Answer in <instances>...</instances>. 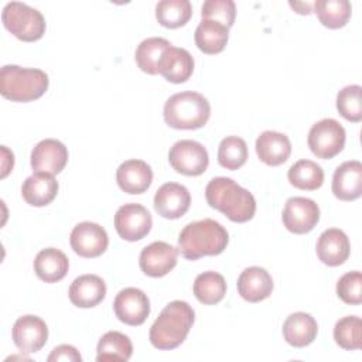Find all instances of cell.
I'll return each mask as SVG.
<instances>
[{"label":"cell","instance_id":"obj_1","mask_svg":"<svg viewBox=\"0 0 362 362\" xmlns=\"http://www.w3.org/2000/svg\"><path fill=\"white\" fill-rule=\"evenodd\" d=\"M205 198L211 208L218 209L232 222H247L256 212V199L252 192L228 177L212 178L205 188Z\"/></svg>","mask_w":362,"mask_h":362},{"label":"cell","instance_id":"obj_2","mask_svg":"<svg viewBox=\"0 0 362 362\" xmlns=\"http://www.w3.org/2000/svg\"><path fill=\"white\" fill-rule=\"evenodd\" d=\"M195 314L187 301L174 300L168 303L153 322L148 339L157 349H174L184 342L192 324Z\"/></svg>","mask_w":362,"mask_h":362},{"label":"cell","instance_id":"obj_3","mask_svg":"<svg viewBox=\"0 0 362 362\" xmlns=\"http://www.w3.org/2000/svg\"><path fill=\"white\" fill-rule=\"evenodd\" d=\"M228 230L214 219H201L184 226L178 236V252L188 260L216 256L226 249Z\"/></svg>","mask_w":362,"mask_h":362},{"label":"cell","instance_id":"obj_4","mask_svg":"<svg viewBox=\"0 0 362 362\" xmlns=\"http://www.w3.org/2000/svg\"><path fill=\"white\" fill-rule=\"evenodd\" d=\"M165 123L178 130H195L206 124L211 116V105L198 92L185 90L174 93L164 103Z\"/></svg>","mask_w":362,"mask_h":362},{"label":"cell","instance_id":"obj_5","mask_svg":"<svg viewBox=\"0 0 362 362\" xmlns=\"http://www.w3.org/2000/svg\"><path fill=\"white\" fill-rule=\"evenodd\" d=\"M48 75L37 68L4 65L0 71V93L11 102H31L48 89Z\"/></svg>","mask_w":362,"mask_h":362},{"label":"cell","instance_id":"obj_6","mask_svg":"<svg viewBox=\"0 0 362 362\" xmlns=\"http://www.w3.org/2000/svg\"><path fill=\"white\" fill-rule=\"evenodd\" d=\"M1 21L6 30L21 41H37L45 33L44 16L25 3H7L1 11Z\"/></svg>","mask_w":362,"mask_h":362},{"label":"cell","instance_id":"obj_7","mask_svg":"<svg viewBox=\"0 0 362 362\" xmlns=\"http://www.w3.org/2000/svg\"><path fill=\"white\" fill-rule=\"evenodd\" d=\"M345 129L335 119H322L313 124L307 143L314 156L329 160L339 154L345 146Z\"/></svg>","mask_w":362,"mask_h":362},{"label":"cell","instance_id":"obj_8","mask_svg":"<svg viewBox=\"0 0 362 362\" xmlns=\"http://www.w3.org/2000/svg\"><path fill=\"white\" fill-rule=\"evenodd\" d=\"M171 167L184 175L197 177L205 173L209 164L206 148L195 140H180L168 151Z\"/></svg>","mask_w":362,"mask_h":362},{"label":"cell","instance_id":"obj_9","mask_svg":"<svg viewBox=\"0 0 362 362\" xmlns=\"http://www.w3.org/2000/svg\"><path fill=\"white\" fill-rule=\"evenodd\" d=\"M150 212L140 204H124L115 215V228L119 236L129 242L143 239L151 229Z\"/></svg>","mask_w":362,"mask_h":362},{"label":"cell","instance_id":"obj_10","mask_svg":"<svg viewBox=\"0 0 362 362\" xmlns=\"http://www.w3.org/2000/svg\"><path fill=\"white\" fill-rule=\"evenodd\" d=\"M281 219L287 230L303 235L313 230L318 223L320 208L310 198L293 197L286 201Z\"/></svg>","mask_w":362,"mask_h":362},{"label":"cell","instance_id":"obj_11","mask_svg":"<svg viewBox=\"0 0 362 362\" xmlns=\"http://www.w3.org/2000/svg\"><path fill=\"white\" fill-rule=\"evenodd\" d=\"M69 243L76 255L90 259L100 256L107 249L109 238L99 223L81 222L72 229Z\"/></svg>","mask_w":362,"mask_h":362},{"label":"cell","instance_id":"obj_12","mask_svg":"<svg viewBox=\"0 0 362 362\" xmlns=\"http://www.w3.org/2000/svg\"><path fill=\"white\" fill-rule=\"evenodd\" d=\"M116 317L132 327L141 325L150 314L148 297L136 287H127L117 293L113 301Z\"/></svg>","mask_w":362,"mask_h":362},{"label":"cell","instance_id":"obj_13","mask_svg":"<svg viewBox=\"0 0 362 362\" xmlns=\"http://www.w3.org/2000/svg\"><path fill=\"white\" fill-rule=\"evenodd\" d=\"M11 337L14 345L24 354L38 352L48 339V327L37 315H23L13 325Z\"/></svg>","mask_w":362,"mask_h":362},{"label":"cell","instance_id":"obj_14","mask_svg":"<svg viewBox=\"0 0 362 362\" xmlns=\"http://www.w3.org/2000/svg\"><path fill=\"white\" fill-rule=\"evenodd\" d=\"M177 257L178 247H174L167 242L157 240L141 250L139 264L144 274L150 277H163L175 267Z\"/></svg>","mask_w":362,"mask_h":362},{"label":"cell","instance_id":"obj_15","mask_svg":"<svg viewBox=\"0 0 362 362\" xmlns=\"http://www.w3.org/2000/svg\"><path fill=\"white\" fill-rule=\"evenodd\" d=\"M68 163V148L55 139H44L31 151V167L35 173L59 174Z\"/></svg>","mask_w":362,"mask_h":362},{"label":"cell","instance_id":"obj_16","mask_svg":"<svg viewBox=\"0 0 362 362\" xmlns=\"http://www.w3.org/2000/svg\"><path fill=\"white\" fill-rule=\"evenodd\" d=\"M189 191L177 182L163 184L154 195V209L167 219H178L189 209Z\"/></svg>","mask_w":362,"mask_h":362},{"label":"cell","instance_id":"obj_17","mask_svg":"<svg viewBox=\"0 0 362 362\" xmlns=\"http://www.w3.org/2000/svg\"><path fill=\"white\" fill-rule=\"evenodd\" d=\"M315 250L318 259L324 264L335 267L348 260L351 253V245L344 230L329 228L320 235Z\"/></svg>","mask_w":362,"mask_h":362},{"label":"cell","instance_id":"obj_18","mask_svg":"<svg viewBox=\"0 0 362 362\" xmlns=\"http://www.w3.org/2000/svg\"><path fill=\"white\" fill-rule=\"evenodd\" d=\"M273 291V279L269 272L259 266L246 267L238 277V293L249 303H259Z\"/></svg>","mask_w":362,"mask_h":362},{"label":"cell","instance_id":"obj_19","mask_svg":"<svg viewBox=\"0 0 362 362\" xmlns=\"http://www.w3.org/2000/svg\"><path fill=\"white\" fill-rule=\"evenodd\" d=\"M332 192L341 201H354L362 194V164L356 160L337 167L332 177Z\"/></svg>","mask_w":362,"mask_h":362},{"label":"cell","instance_id":"obj_20","mask_svg":"<svg viewBox=\"0 0 362 362\" xmlns=\"http://www.w3.org/2000/svg\"><path fill=\"white\" fill-rule=\"evenodd\" d=\"M192 72L194 58L187 49L170 45L163 52L158 62V74H161L168 82L182 83L189 79Z\"/></svg>","mask_w":362,"mask_h":362},{"label":"cell","instance_id":"obj_21","mask_svg":"<svg viewBox=\"0 0 362 362\" xmlns=\"http://www.w3.org/2000/svg\"><path fill=\"white\" fill-rule=\"evenodd\" d=\"M116 181L122 191L127 194H143L153 181V171L143 160H127L116 171Z\"/></svg>","mask_w":362,"mask_h":362},{"label":"cell","instance_id":"obj_22","mask_svg":"<svg viewBox=\"0 0 362 362\" xmlns=\"http://www.w3.org/2000/svg\"><path fill=\"white\" fill-rule=\"evenodd\" d=\"M68 294L74 305L90 308L98 305L105 298L106 284L96 274H82L71 283Z\"/></svg>","mask_w":362,"mask_h":362},{"label":"cell","instance_id":"obj_23","mask_svg":"<svg viewBox=\"0 0 362 362\" xmlns=\"http://www.w3.org/2000/svg\"><path fill=\"white\" fill-rule=\"evenodd\" d=\"M256 153L260 161L276 167L286 163L291 154L290 139L279 132L266 130L256 139Z\"/></svg>","mask_w":362,"mask_h":362},{"label":"cell","instance_id":"obj_24","mask_svg":"<svg viewBox=\"0 0 362 362\" xmlns=\"http://www.w3.org/2000/svg\"><path fill=\"white\" fill-rule=\"evenodd\" d=\"M318 332L317 321L307 313H293L283 324V337L287 344L296 348L310 345Z\"/></svg>","mask_w":362,"mask_h":362},{"label":"cell","instance_id":"obj_25","mask_svg":"<svg viewBox=\"0 0 362 362\" xmlns=\"http://www.w3.org/2000/svg\"><path fill=\"white\" fill-rule=\"evenodd\" d=\"M58 194V181L51 174L35 173L25 178L21 187L24 201L33 206H45Z\"/></svg>","mask_w":362,"mask_h":362},{"label":"cell","instance_id":"obj_26","mask_svg":"<svg viewBox=\"0 0 362 362\" xmlns=\"http://www.w3.org/2000/svg\"><path fill=\"white\" fill-rule=\"evenodd\" d=\"M69 269L68 257L55 247H47L38 252L34 259V272L38 279L45 283H57L62 280Z\"/></svg>","mask_w":362,"mask_h":362},{"label":"cell","instance_id":"obj_27","mask_svg":"<svg viewBox=\"0 0 362 362\" xmlns=\"http://www.w3.org/2000/svg\"><path fill=\"white\" fill-rule=\"evenodd\" d=\"M229 38V28L214 20H202L194 34L197 47L204 54L221 52Z\"/></svg>","mask_w":362,"mask_h":362},{"label":"cell","instance_id":"obj_28","mask_svg":"<svg viewBox=\"0 0 362 362\" xmlns=\"http://www.w3.org/2000/svg\"><path fill=\"white\" fill-rule=\"evenodd\" d=\"M98 362L106 361H129L133 354L130 338L119 331H107L98 342Z\"/></svg>","mask_w":362,"mask_h":362},{"label":"cell","instance_id":"obj_29","mask_svg":"<svg viewBox=\"0 0 362 362\" xmlns=\"http://www.w3.org/2000/svg\"><path fill=\"white\" fill-rule=\"evenodd\" d=\"M313 11L322 25L335 30L348 23L352 6L348 0H317L313 3Z\"/></svg>","mask_w":362,"mask_h":362},{"label":"cell","instance_id":"obj_30","mask_svg":"<svg viewBox=\"0 0 362 362\" xmlns=\"http://www.w3.org/2000/svg\"><path fill=\"white\" fill-rule=\"evenodd\" d=\"M194 296L202 304L212 305L219 303L226 294V281L216 272H204L194 281Z\"/></svg>","mask_w":362,"mask_h":362},{"label":"cell","instance_id":"obj_31","mask_svg":"<svg viewBox=\"0 0 362 362\" xmlns=\"http://www.w3.org/2000/svg\"><path fill=\"white\" fill-rule=\"evenodd\" d=\"M287 178L298 189L314 191L322 185L324 171L321 165L311 160H298L288 168Z\"/></svg>","mask_w":362,"mask_h":362},{"label":"cell","instance_id":"obj_32","mask_svg":"<svg viewBox=\"0 0 362 362\" xmlns=\"http://www.w3.org/2000/svg\"><path fill=\"white\" fill-rule=\"evenodd\" d=\"M171 45L170 41L161 37H150L143 40L134 52V59L139 68L150 75L158 74V62L163 52Z\"/></svg>","mask_w":362,"mask_h":362},{"label":"cell","instance_id":"obj_33","mask_svg":"<svg viewBox=\"0 0 362 362\" xmlns=\"http://www.w3.org/2000/svg\"><path fill=\"white\" fill-rule=\"evenodd\" d=\"M191 16L192 6L188 0H161L156 6V18L167 28L185 25Z\"/></svg>","mask_w":362,"mask_h":362},{"label":"cell","instance_id":"obj_34","mask_svg":"<svg viewBox=\"0 0 362 362\" xmlns=\"http://www.w3.org/2000/svg\"><path fill=\"white\" fill-rule=\"evenodd\" d=\"M247 160V146L242 137L228 136L219 143L218 163L226 170H238Z\"/></svg>","mask_w":362,"mask_h":362},{"label":"cell","instance_id":"obj_35","mask_svg":"<svg viewBox=\"0 0 362 362\" xmlns=\"http://www.w3.org/2000/svg\"><path fill=\"white\" fill-rule=\"evenodd\" d=\"M334 339L346 351L359 349L362 345V320L356 315H348L337 321Z\"/></svg>","mask_w":362,"mask_h":362},{"label":"cell","instance_id":"obj_36","mask_svg":"<svg viewBox=\"0 0 362 362\" xmlns=\"http://www.w3.org/2000/svg\"><path fill=\"white\" fill-rule=\"evenodd\" d=\"M337 109L339 115L349 122L362 120V88L359 85H348L337 95Z\"/></svg>","mask_w":362,"mask_h":362},{"label":"cell","instance_id":"obj_37","mask_svg":"<svg viewBox=\"0 0 362 362\" xmlns=\"http://www.w3.org/2000/svg\"><path fill=\"white\" fill-rule=\"evenodd\" d=\"M202 20L218 21L228 28L235 23L236 6L232 0H206L201 7Z\"/></svg>","mask_w":362,"mask_h":362},{"label":"cell","instance_id":"obj_38","mask_svg":"<svg viewBox=\"0 0 362 362\" xmlns=\"http://www.w3.org/2000/svg\"><path fill=\"white\" fill-rule=\"evenodd\" d=\"M337 294L338 297L352 305H358L362 303V274L361 272H349L345 273L337 283Z\"/></svg>","mask_w":362,"mask_h":362},{"label":"cell","instance_id":"obj_39","mask_svg":"<svg viewBox=\"0 0 362 362\" xmlns=\"http://www.w3.org/2000/svg\"><path fill=\"white\" fill-rule=\"evenodd\" d=\"M48 362H57V361H71V362H81L82 356L78 352V349L72 345H59L52 349V352L48 355Z\"/></svg>","mask_w":362,"mask_h":362},{"label":"cell","instance_id":"obj_40","mask_svg":"<svg viewBox=\"0 0 362 362\" xmlns=\"http://www.w3.org/2000/svg\"><path fill=\"white\" fill-rule=\"evenodd\" d=\"M1 154H3V163H1V168H3V171H1V178H4V177L8 174V171L13 168V164H14V156H13V153H10V154H8V157H6L4 146H1Z\"/></svg>","mask_w":362,"mask_h":362},{"label":"cell","instance_id":"obj_41","mask_svg":"<svg viewBox=\"0 0 362 362\" xmlns=\"http://www.w3.org/2000/svg\"><path fill=\"white\" fill-rule=\"evenodd\" d=\"M290 6L300 14H310L313 11V4H308V3H293L290 1Z\"/></svg>","mask_w":362,"mask_h":362}]
</instances>
